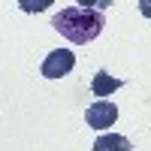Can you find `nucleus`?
Here are the masks:
<instances>
[{"label":"nucleus","mask_w":151,"mask_h":151,"mask_svg":"<svg viewBox=\"0 0 151 151\" xmlns=\"http://www.w3.org/2000/svg\"><path fill=\"white\" fill-rule=\"evenodd\" d=\"M52 27L73 45H85V42H94L103 33L106 18H103V12L88 9V6H67L52 18Z\"/></svg>","instance_id":"f257e3e1"},{"label":"nucleus","mask_w":151,"mask_h":151,"mask_svg":"<svg viewBox=\"0 0 151 151\" xmlns=\"http://www.w3.org/2000/svg\"><path fill=\"white\" fill-rule=\"evenodd\" d=\"M76 67V52L70 48H55V52H48L45 60H42V76L45 79H60V76L73 73Z\"/></svg>","instance_id":"f03ea898"},{"label":"nucleus","mask_w":151,"mask_h":151,"mask_svg":"<svg viewBox=\"0 0 151 151\" xmlns=\"http://www.w3.org/2000/svg\"><path fill=\"white\" fill-rule=\"evenodd\" d=\"M85 121L91 124L94 130H106V127H112V124L118 121V106L112 103V100H97V103L88 106Z\"/></svg>","instance_id":"7ed1b4c3"},{"label":"nucleus","mask_w":151,"mask_h":151,"mask_svg":"<svg viewBox=\"0 0 151 151\" xmlns=\"http://www.w3.org/2000/svg\"><path fill=\"white\" fill-rule=\"evenodd\" d=\"M94 151H130V139L121 133H103L94 139Z\"/></svg>","instance_id":"20e7f679"},{"label":"nucleus","mask_w":151,"mask_h":151,"mask_svg":"<svg viewBox=\"0 0 151 151\" xmlns=\"http://www.w3.org/2000/svg\"><path fill=\"white\" fill-rule=\"evenodd\" d=\"M124 82L121 79H115V76H109L106 70H100L97 76H94V82H91V91H94V97H109L112 91H118Z\"/></svg>","instance_id":"39448f33"},{"label":"nucleus","mask_w":151,"mask_h":151,"mask_svg":"<svg viewBox=\"0 0 151 151\" xmlns=\"http://www.w3.org/2000/svg\"><path fill=\"white\" fill-rule=\"evenodd\" d=\"M55 0H18V9L27 12V15H36V12H45Z\"/></svg>","instance_id":"423d86ee"},{"label":"nucleus","mask_w":151,"mask_h":151,"mask_svg":"<svg viewBox=\"0 0 151 151\" xmlns=\"http://www.w3.org/2000/svg\"><path fill=\"white\" fill-rule=\"evenodd\" d=\"M115 0H79V6H88V9H97V12H103V9H109Z\"/></svg>","instance_id":"0eeeda50"},{"label":"nucleus","mask_w":151,"mask_h":151,"mask_svg":"<svg viewBox=\"0 0 151 151\" xmlns=\"http://www.w3.org/2000/svg\"><path fill=\"white\" fill-rule=\"evenodd\" d=\"M139 12H142V15L151 21V0H139Z\"/></svg>","instance_id":"6e6552de"}]
</instances>
